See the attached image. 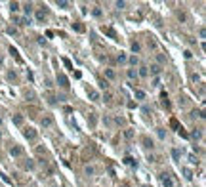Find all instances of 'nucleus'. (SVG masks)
Instances as JSON below:
<instances>
[{
  "label": "nucleus",
  "mask_w": 206,
  "mask_h": 187,
  "mask_svg": "<svg viewBox=\"0 0 206 187\" xmlns=\"http://www.w3.org/2000/svg\"><path fill=\"white\" fill-rule=\"evenodd\" d=\"M159 178H160V183H162L164 187H174V181H172V178H170L168 172H162Z\"/></svg>",
  "instance_id": "nucleus-1"
},
{
  "label": "nucleus",
  "mask_w": 206,
  "mask_h": 187,
  "mask_svg": "<svg viewBox=\"0 0 206 187\" xmlns=\"http://www.w3.org/2000/svg\"><path fill=\"white\" fill-rule=\"evenodd\" d=\"M10 155H12V157H23V155H25V151H23L21 145H15V143H13L12 147H10Z\"/></svg>",
  "instance_id": "nucleus-2"
},
{
  "label": "nucleus",
  "mask_w": 206,
  "mask_h": 187,
  "mask_svg": "<svg viewBox=\"0 0 206 187\" xmlns=\"http://www.w3.org/2000/svg\"><path fill=\"white\" fill-rule=\"evenodd\" d=\"M23 136H25L27 139H31V141H33V139H36V130L29 126V128H25V130H23Z\"/></svg>",
  "instance_id": "nucleus-3"
},
{
  "label": "nucleus",
  "mask_w": 206,
  "mask_h": 187,
  "mask_svg": "<svg viewBox=\"0 0 206 187\" xmlns=\"http://www.w3.org/2000/svg\"><path fill=\"white\" fill-rule=\"evenodd\" d=\"M57 84H59L61 88H65V90H69V78L65 76V75H57Z\"/></svg>",
  "instance_id": "nucleus-4"
},
{
  "label": "nucleus",
  "mask_w": 206,
  "mask_h": 187,
  "mask_svg": "<svg viewBox=\"0 0 206 187\" xmlns=\"http://www.w3.org/2000/svg\"><path fill=\"white\" fill-rule=\"evenodd\" d=\"M141 143H143L145 149H153V147H155V141L151 139L149 136H143V137H141Z\"/></svg>",
  "instance_id": "nucleus-5"
},
{
  "label": "nucleus",
  "mask_w": 206,
  "mask_h": 187,
  "mask_svg": "<svg viewBox=\"0 0 206 187\" xmlns=\"http://www.w3.org/2000/svg\"><path fill=\"white\" fill-rule=\"evenodd\" d=\"M147 69H151V75H155V76L162 73V67H160L159 63H153V65H151V67H147Z\"/></svg>",
  "instance_id": "nucleus-6"
},
{
  "label": "nucleus",
  "mask_w": 206,
  "mask_h": 187,
  "mask_svg": "<svg viewBox=\"0 0 206 187\" xmlns=\"http://www.w3.org/2000/svg\"><path fill=\"white\" fill-rule=\"evenodd\" d=\"M12 120L15 126H23V122H25V119H23V115H12Z\"/></svg>",
  "instance_id": "nucleus-7"
},
{
  "label": "nucleus",
  "mask_w": 206,
  "mask_h": 187,
  "mask_svg": "<svg viewBox=\"0 0 206 187\" xmlns=\"http://www.w3.org/2000/svg\"><path fill=\"white\" fill-rule=\"evenodd\" d=\"M46 99H48L50 105H56V103H57V97H56V93H53V92H48L46 93Z\"/></svg>",
  "instance_id": "nucleus-8"
},
{
  "label": "nucleus",
  "mask_w": 206,
  "mask_h": 187,
  "mask_svg": "<svg viewBox=\"0 0 206 187\" xmlns=\"http://www.w3.org/2000/svg\"><path fill=\"white\" fill-rule=\"evenodd\" d=\"M137 76H141V78L149 76V69H147L145 65H141V67H139V71H137Z\"/></svg>",
  "instance_id": "nucleus-9"
},
{
  "label": "nucleus",
  "mask_w": 206,
  "mask_h": 187,
  "mask_svg": "<svg viewBox=\"0 0 206 187\" xmlns=\"http://www.w3.org/2000/svg\"><path fill=\"white\" fill-rule=\"evenodd\" d=\"M134 96H136V99H139V101H143L145 97H147V93L143 90H134Z\"/></svg>",
  "instance_id": "nucleus-10"
},
{
  "label": "nucleus",
  "mask_w": 206,
  "mask_h": 187,
  "mask_svg": "<svg viewBox=\"0 0 206 187\" xmlns=\"http://www.w3.org/2000/svg\"><path fill=\"white\" fill-rule=\"evenodd\" d=\"M191 137H193V139H200V137H202V130H200V128H195V130L191 132Z\"/></svg>",
  "instance_id": "nucleus-11"
},
{
  "label": "nucleus",
  "mask_w": 206,
  "mask_h": 187,
  "mask_svg": "<svg viewBox=\"0 0 206 187\" xmlns=\"http://www.w3.org/2000/svg\"><path fill=\"white\" fill-rule=\"evenodd\" d=\"M53 124V119H52V116H44V119H42V126L44 128H50Z\"/></svg>",
  "instance_id": "nucleus-12"
},
{
  "label": "nucleus",
  "mask_w": 206,
  "mask_h": 187,
  "mask_svg": "<svg viewBox=\"0 0 206 187\" xmlns=\"http://www.w3.org/2000/svg\"><path fill=\"white\" fill-rule=\"evenodd\" d=\"M88 96H90L92 101H99V93H97L96 90H88Z\"/></svg>",
  "instance_id": "nucleus-13"
},
{
  "label": "nucleus",
  "mask_w": 206,
  "mask_h": 187,
  "mask_svg": "<svg viewBox=\"0 0 206 187\" xmlns=\"http://www.w3.org/2000/svg\"><path fill=\"white\" fill-rule=\"evenodd\" d=\"M23 12H25L27 15H31V13H33V4L31 2H25V4H23Z\"/></svg>",
  "instance_id": "nucleus-14"
},
{
  "label": "nucleus",
  "mask_w": 206,
  "mask_h": 187,
  "mask_svg": "<svg viewBox=\"0 0 206 187\" xmlns=\"http://www.w3.org/2000/svg\"><path fill=\"white\" fill-rule=\"evenodd\" d=\"M105 76L109 78V80H115V78H116V73L113 71V69H105Z\"/></svg>",
  "instance_id": "nucleus-15"
},
{
  "label": "nucleus",
  "mask_w": 206,
  "mask_h": 187,
  "mask_svg": "<svg viewBox=\"0 0 206 187\" xmlns=\"http://www.w3.org/2000/svg\"><path fill=\"white\" fill-rule=\"evenodd\" d=\"M126 75H128L130 80H136V78H137V71H136V69H128V71H126Z\"/></svg>",
  "instance_id": "nucleus-16"
},
{
  "label": "nucleus",
  "mask_w": 206,
  "mask_h": 187,
  "mask_svg": "<svg viewBox=\"0 0 206 187\" xmlns=\"http://www.w3.org/2000/svg\"><path fill=\"white\" fill-rule=\"evenodd\" d=\"M19 8H21V4H19V2H10V10H12V13L19 12Z\"/></svg>",
  "instance_id": "nucleus-17"
},
{
  "label": "nucleus",
  "mask_w": 206,
  "mask_h": 187,
  "mask_svg": "<svg viewBox=\"0 0 206 187\" xmlns=\"http://www.w3.org/2000/svg\"><path fill=\"white\" fill-rule=\"evenodd\" d=\"M46 19V13H44V10H36V21H44Z\"/></svg>",
  "instance_id": "nucleus-18"
},
{
  "label": "nucleus",
  "mask_w": 206,
  "mask_h": 187,
  "mask_svg": "<svg viewBox=\"0 0 206 187\" xmlns=\"http://www.w3.org/2000/svg\"><path fill=\"white\" fill-rule=\"evenodd\" d=\"M73 31H76V33H84V25H80V23H73Z\"/></svg>",
  "instance_id": "nucleus-19"
},
{
  "label": "nucleus",
  "mask_w": 206,
  "mask_h": 187,
  "mask_svg": "<svg viewBox=\"0 0 206 187\" xmlns=\"http://www.w3.org/2000/svg\"><path fill=\"white\" fill-rule=\"evenodd\" d=\"M84 174H86V176H94V174H96V168H94V166H86V168H84Z\"/></svg>",
  "instance_id": "nucleus-20"
},
{
  "label": "nucleus",
  "mask_w": 206,
  "mask_h": 187,
  "mask_svg": "<svg viewBox=\"0 0 206 187\" xmlns=\"http://www.w3.org/2000/svg\"><path fill=\"white\" fill-rule=\"evenodd\" d=\"M124 162H126V164H128V166H136V164H137L134 157H126V159H124Z\"/></svg>",
  "instance_id": "nucleus-21"
},
{
  "label": "nucleus",
  "mask_w": 206,
  "mask_h": 187,
  "mask_svg": "<svg viewBox=\"0 0 206 187\" xmlns=\"http://www.w3.org/2000/svg\"><path fill=\"white\" fill-rule=\"evenodd\" d=\"M130 48H132V52H134V53H137V52H139V50H141V46H139V42H132V46H130Z\"/></svg>",
  "instance_id": "nucleus-22"
},
{
  "label": "nucleus",
  "mask_w": 206,
  "mask_h": 187,
  "mask_svg": "<svg viewBox=\"0 0 206 187\" xmlns=\"http://www.w3.org/2000/svg\"><path fill=\"white\" fill-rule=\"evenodd\" d=\"M126 59H128V57H126V53H118V56H116V61H118V63H126Z\"/></svg>",
  "instance_id": "nucleus-23"
},
{
  "label": "nucleus",
  "mask_w": 206,
  "mask_h": 187,
  "mask_svg": "<svg viewBox=\"0 0 206 187\" xmlns=\"http://www.w3.org/2000/svg\"><path fill=\"white\" fill-rule=\"evenodd\" d=\"M124 137H126V139H134V130H124Z\"/></svg>",
  "instance_id": "nucleus-24"
},
{
  "label": "nucleus",
  "mask_w": 206,
  "mask_h": 187,
  "mask_svg": "<svg viewBox=\"0 0 206 187\" xmlns=\"http://www.w3.org/2000/svg\"><path fill=\"white\" fill-rule=\"evenodd\" d=\"M126 61H128V63H130L132 67H136L137 63H139V61H137V57H136V56H132V57H128V59H126Z\"/></svg>",
  "instance_id": "nucleus-25"
},
{
  "label": "nucleus",
  "mask_w": 206,
  "mask_h": 187,
  "mask_svg": "<svg viewBox=\"0 0 206 187\" xmlns=\"http://www.w3.org/2000/svg\"><path fill=\"white\" fill-rule=\"evenodd\" d=\"M15 21L19 23V25H29V23H31V19H29V17H21V19H15Z\"/></svg>",
  "instance_id": "nucleus-26"
},
{
  "label": "nucleus",
  "mask_w": 206,
  "mask_h": 187,
  "mask_svg": "<svg viewBox=\"0 0 206 187\" xmlns=\"http://www.w3.org/2000/svg\"><path fill=\"white\" fill-rule=\"evenodd\" d=\"M57 6H59V8H69L71 4H69L67 0H57Z\"/></svg>",
  "instance_id": "nucleus-27"
},
{
  "label": "nucleus",
  "mask_w": 206,
  "mask_h": 187,
  "mask_svg": "<svg viewBox=\"0 0 206 187\" xmlns=\"http://www.w3.org/2000/svg\"><path fill=\"white\" fill-rule=\"evenodd\" d=\"M156 61H159V65H164V63H166V57L162 56V53H159V56H156Z\"/></svg>",
  "instance_id": "nucleus-28"
},
{
  "label": "nucleus",
  "mask_w": 206,
  "mask_h": 187,
  "mask_svg": "<svg viewBox=\"0 0 206 187\" xmlns=\"http://www.w3.org/2000/svg\"><path fill=\"white\" fill-rule=\"evenodd\" d=\"M183 174H185V178H187V180H193V172H191L189 168H183Z\"/></svg>",
  "instance_id": "nucleus-29"
},
{
  "label": "nucleus",
  "mask_w": 206,
  "mask_h": 187,
  "mask_svg": "<svg viewBox=\"0 0 206 187\" xmlns=\"http://www.w3.org/2000/svg\"><path fill=\"white\" fill-rule=\"evenodd\" d=\"M160 99H162V103L166 107H170V101H168V96H166V93H162V96H160Z\"/></svg>",
  "instance_id": "nucleus-30"
},
{
  "label": "nucleus",
  "mask_w": 206,
  "mask_h": 187,
  "mask_svg": "<svg viewBox=\"0 0 206 187\" xmlns=\"http://www.w3.org/2000/svg\"><path fill=\"white\" fill-rule=\"evenodd\" d=\"M172 157H174V160H179V157H181V155H179V151H178V149H172Z\"/></svg>",
  "instance_id": "nucleus-31"
},
{
  "label": "nucleus",
  "mask_w": 206,
  "mask_h": 187,
  "mask_svg": "<svg viewBox=\"0 0 206 187\" xmlns=\"http://www.w3.org/2000/svg\"><path fill=\"white\" fill-rule=\"evenodd\" d=\"M88 122H90L92 126L96 124V115H94V113H90V116H88Z\"/></svg>",
  "instance_id": "nucleus-32"
},
{
  "label": "nucleus",
  "mask_w": 206,
  "mask_h": 187,
  "mask_svg": "<svg viewBox=\"0 0 206 187\" xmlns=\"http://www.w3.org/2000/svg\"><path fill=\"white\" fill-rule=\"evenodd\" d=\"M178 134H179L181 137H189V134H187L185 130H183V128H178Z\"/></svg>",
  "instance_id": "nucleus-33"
},
{
  "label": "nucleus",
  "mask_w": 206,
  "mask_h": 187,
  "mask_svg": "<svg viewBox=\"0 0 206 187\" xmlns=\"http://www.w3.org/2000/svg\"><path fill=\"white\" fill-rule=\"evenodd\" d=\"M8 80H17V75H15V73H12V71H10V73H8Z\"/></svg>",
  "instance_id": "nucleus-34"
},
{
  "label": "nucleus",
  "mask_w": 206,
  "mask_h": 187,
  "mask_svg": "<svg viewBox=\"0 0 206 187\" xmlns=\"http://www.w3.org/2000/svg\"><path fill=\"white\" fill-rule=\"evenodd\" d=\"M99 86L103 88V90H109V82H107V80H101V82H99Z\"/></svg>",
  "instance_id": "nucleus-35"
},
{
  "label": "nucleus",
  "mask_w": 206,
  "mask_h": 187,
  "mask_svg": "<svg viewBox=\"0 0 206 187\" xmlns=\"http://www.w3.org/2000/svg\"><path fill=\"white\" fill-rule=\"evenodd\" d=\"M156 134H159V137H160V139H164V128H159V130H156Z\"/></svg>",
  "instance_id": "nucleus-36"
},
{
  "label": "nucleus",
  "mask_w": 206,
  "mask_h": 187,
  "mask_svg": "<svg viewBox=\"0 0 206 187\" xmlns=\"http://www.w3.org/2000/svg\"><path fill=\"white\" fill-rule=\"evenodd\" d=\"M178 19H179V21H187V15H185L183 12H179L178 13Z\"/></svg>",
  "instance_id": "nucleus-37"
},
{
  "label": "nucleus",
  "mask_w": 206,
  "mask_h": 187,
  "mask_svg": "<svg viewBox=\"0 0 206 187\" xmlns=\"http://www.w3.org/2000/svg\"><path fill=\"white\" fill-rule=\"evenodd\" d=\"M199 34H200V38H204V36H206V29H204V27H200V31H199Z\"/></svg>",
  "instance_id": "nucleus-38"
},
{
  "label": "nucleus",
  "mask_w": 206,
  "mask_h": 187,
  "mask_svg": "<svg viewBox=\"0 0 206 187\" xmlns=\"http://www.w3.org/2000/svg\"><path fill=\"white\" fill-rule=\"evenodd\" d=\"M115 6H116V8H124V6H126V2H122V0H118V2H116Z\"/></svg>",
  "instance_id": "nucleus-39"
},
{
  "label": "nucleus",
  "mask_w": 206,
  "mask_h": 187,
  "mask_svg": "<svg viewBox=\"0 0 206 187\" xmlns=\"http://www.w3.org/2000/svg\"><path fill=\"white\" fill-rule=\"evenodd\" d=\"M94 15H96V17H101V10H99V8L94 10Z\"/></svg>",
  "instance_id": "nucleus-40"
},
{
  "label": "nucleus",
  "mask_w": 206,
  "mask_h": 187,
  "mask_svg": "<svg viewBox=\"0 0 206 187\" xmlns=\"http://www.w3.org/2000/svg\"><path fill=\"white\" fill-rule=\"evenodd\" d=\"M25 168H27V170H31V168H34V162H27V164H25Z\"/></svg>",
  "instance_id": "nucleus-41"
},
{
  "label": "nucleus",
  "mask_w": 206,
  "mask_h": 187,
  "mask_svg": "<svg viewBox=\"0 0 206 187\" xmlns=\"http://www.w3.org/2000/svg\"><path fill=\"white\" fill-rule=\"evenodd\" d=\"M105 99H107V101H111V99H113V96H111V92H107V93H105Z\"/></svg>",
  "instance_id": "nucleus-42"
},
{
  "label": "nucleus",
  "mask_w": 206,
  "mask_h": 187,
  "mask_svg": "<svg viewBox=\"0 0 206 187\" xmlns=\"http://www.w3.org/2000/svg\"><path fill=\"white\" fill-rule=\"evenodd\" d=\"M0 124H2V119H0Z\"/></svg>",
  "instance_id": "nucleus-43"
}]
</instances>
